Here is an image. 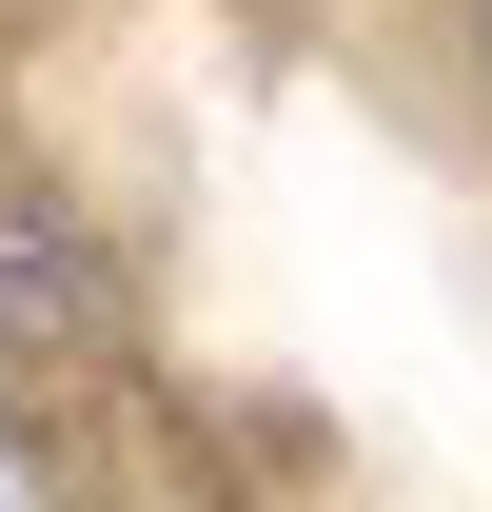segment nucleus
Instances as JSON below:
<instances>
[{"label": "nucleus", "instance_id": "nucleus-1", "mask_svg": "<svg viewBox=\"0 0 492 512\" xmlns=\"http://www.w3.org/2000/svg\"><path fill=\"white\" fill-rule=\"evenodd\" d=\"M99 335V256H79L60 197H0V375H40V355H79Z\"/></svg>", "mask_w": 492, "mask_h": 512}]
</instances>
